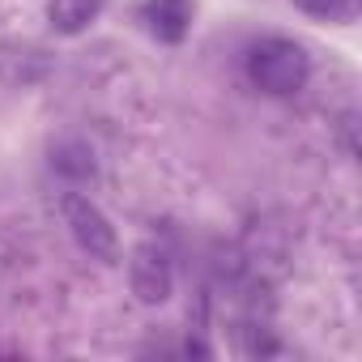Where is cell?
I'll return each instance as SVG.
<instances>
[{
	"label": "cell",
	"instance_id": "cell-1",
	"mask_svg": "<svg viewBox=\"0 0 362 362\" xmlns=\"http://www.w3.org/2000/svg\"><path fill=\"white\" fill-rule=\"evenodd\" d=\"M247 77H252L256 90H264L273 98H286V94H298L307 86L311 60L294 39H264L247 56Z\"/></svg>",
	"mask_w": 362,
	"mask_h": 362
},
{
	"label": "cell",
	"instance_id": "cell-2",
	"mask_svg": "<svg viewBox=\"0 0 362 362\" xmlns=\"http://www.w3.org/2000/svg\"><path fill=\"white\" fill-rule=\"evenodd\" d=\"M64 222L77 239L81 252H90V260H119V239H115V226L111 218L90 201V197H77L69 192L64 197Z\"/></svg>",
	"mask_w": 362,
	"mask_h": 362
},
{
	"label": "cell",
	"instance_id": "cell-3",
	"mask_svg": "<svg viewBox=\"0 0 362 362\" xmlns=\"http://www.w3.org/2000/svg\"><path fill=\"white\" fill-rule=\"evenodd\" d=\"M128 281H132V294L145 303V307H158L170 298V286H175V273H170V256L158 247V243H141L128 260Z\"/></svg>",
	"mask_w": 362,
	"mask_h": 362
},
{
	"label": "cell",
	"instance_id": "cell-4",
	"mask_svg": "<svg viewBox=\"0 0 362 362\" xmlns=\"http://www.w3.org/2000/svg\"><path fill=\"white\" fill-rule=\"evenodd\" d=\"M145 18H149V30L162 39V43H179L184 39V30H188V0H149V9H145Z\"/></svg>",
	"mask_w": 362,
	"mask_h": 362
},
{
	"label": "cell",
	"instance_id": "cell-5",
	"mask_svg": "<svg viewBox=\"0 0 362 362\" xmlns=\"http://www.w3.org/2000/svg\"><path fill=\"white\" fill-rule=\"evenodd\" d=\"M98 9H103V0H52V5H47V22L60 35H81L98 18Z\"/></svg>",
	"mask_w": 362,
	"mask_h": 362
},
{
	"label": "cell",
	"instance_id": "cell-6",
	"mask_svg": "<svg viewBox=\"0 0 362 362\" xmlns=\"http://www.w3.org/2000/svg\"><path fill=\"white\" fill-rule=\"evenodd\" d=\"M52 166L64 179H73V184H86V179H94V149L86 141H64V145H56Z\"/></svg>",
	"mask_w": 362,
	"mask_h": 362
},
{
	"label": "cell",
	"instance_id": "cell-7",
	"mask_svg": "<svg viewBox=\"0 0 362 362\" xmlns=\"http://www.w3.org/2000/svg\"><path fill=\"white\" fill-rule=\"evenodd\" d=\"M294 9L320 22H354L358 18V0H294Z\"/></svg>",
	"mask_w": 362,
	"mask_h": 362
}]
</instances>
